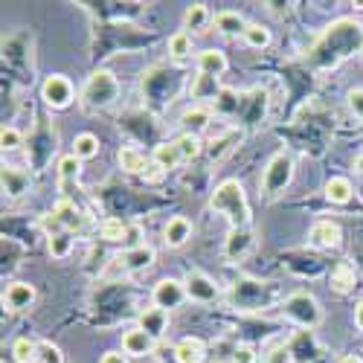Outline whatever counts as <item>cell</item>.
Here are the masks:
<instances>
[{
	"label": "cell",
	"mask_w": 363,
	"mask_h": 363,
	"mask_svg": "<svg viewBox=\"0 0 363 363\" xmlns=\"http://www.w3.org/2000/svg\"><path fill=\"white\" fill-rule=\"evenodd\" d=\"M116 163H119V169H123L125 174H145V169L151 166L148 160H145V155L140 148H134V145H123L116 151Z\"/></svg>",
	"instance_id": "obj_20"
},
{
	"label": "cell",
	"mask_w": 363,
	"mask_h": 363,
	"mask_svg": "<svg viewBox=\"0 0 363 363\" xmlns=\"http://www.w3.org/2000/svg\"><path fill=\"white\" fill-rule=\"evenodd\" d=\"M155 349H157V340L151 337L148 331H143L140 325L123 331V352L128 357H145V354H151Z\"/></svg>",
	"instance_id": "obj_13"
},
{
	"label": "cell",
	"mask_w": 363,
	"mask_h": 363,
	"mask_svg": "<svg viewBox=\"0 0 363 363\" xmlns=\"http://www.w3.org/2000/svg\"><path fill=\"white\" fill-rule=\"evenodd\" d=\"M209 123H213V108H206V105H195L180 116V125L186 128V134H198V137H201V131L209 128Z\"/></svg>",
	"instance_id": "obj_21"
},
{
	"label": "cell",
	"mask_w": 363,
	"mask_h": 363,
	"mask_svg": "<svg viewBox=\"0 0 363 363\" xmlns=\"http://www.w3.org/2000/svg\"><path fill=\"white\" fill-rule=\"evenodd\" d=\"M354 174H360V177H363V155H357V157H354Z\"/></svg>",
	"instance_id": "obj_48"
},
{
	"label": "cell",
	"mask_w": 363,
	"mask_h": 363,
	"mask_svg": "<svg viewBox=\"0 0 363 363\" xmlns=\"http://www.w3.org/2000/svg\"><path fill=\"white\" fill-rule=\"evenodd\" d=\"M99 363H128V354L125 352H105Z\"/></svg>",
	"instance_id": "obj_45"
},
{
	"label": "cell",
	"mask_w": 363,
	"mask_h": 363,
	"mask_svg": "<svg viewBox=\"0 0 363 363\" xmlns=\"http://www.w3.org/2000/svg\"><path fill=\"white\" fill-rule=\"evenodd\" d=\"M47 250H50V256L52 259H58V262H62V259H67L70 253H73V233H55V235H50L47 238Z\"/></svg>",
	"instance_id": "obj_33"
},
{
	"label": "cell",
	"mask_w": 363,
	"mask_h": 363,
	"mask_svg": "<svg viewBox=\"0 0 363 363\" xmlns=\"http://www.w3.org/2000/svg\"><path fill=\"white\" fill-rule=\"evenodd\" d=\"M308 245L314 250H337L343 245V227L337 221H331V218H320L311 224L308 230Z\"/></svg>",
	"instance_id": "obj_9"
},
{
	"label": "cell",
	"mask_w": 363,
	"mask_h": 363,
	"mask_svg": "<svg viewBox=\"0 0 363 363\" xmlns=\"http://www.w3.org/2000/svg\"><path fill=\"white\" fill-rule=\"evenodd\" d=\"M23 145V134L12 125H4V131H0V148H4V155H9V151H18Z\"/></svg>",
	"instance_id": "obj_39"
},
{
	"label": "cell",
	"mask_w": 363,
	"mask_h": 363,
	"mask_svg": "<svg viewBox=\"0 0 363 363\" xmlns=\"http://www.w3.org/2000/svg\"><path fill=\"white\" fill-rule=\"evenodd\" d=\"M172 354H174L177 363H206L209 346L201 337H184V340H177V346L172 349Z\"/></svg>",
	"instance_id": "obj_17"
},
{
	"label": "cell",
	"mask_w": 363,
	"mask_h": 363,
	"mask_svg": "<svg viewBox=\"0 0 363 363\" xmlns=\"http://www.w3.org/2000/svg\"><path fill=\"white\" fill-rule=\"evenodd\" d=\"M151 163H157L160 169L172 172V169H177L180 163H184V157H180V151L172 140V143H157L155 145V151H151Z\"/></svg>",
	"instance_id": "obj_26"
},
{
	"label": "cell",
	"mask_w": 363,
	"mask_h": 363,
	"mask_svg": "<svg viewBox=\"0 0 363 363\" xmlns=\"http://www.w3.org/2000/svg\"><path fill=\"white\" fill-rule=\"evenodd\" d=\"M79 172H82V160L76 155H65L62 160H58V184H62V186L76 184Z\"/></svg>",
	"instance_id": "obj_37"
},
{
	"label": "cell",
	"mask_w": 363,
	"mask_h": 363,
	"mask_svg": "<svg viewBox=\"0 0 363 363\" xmlns=\"http://www.w3.org/2000/svg\"><path fill=\"white\" fill-rule=\"evenodd\" d=\"M166 174H169V172H166V169H160V166H157V163H151V166H148V169H145V174H143V177H145V180H148V184H160V180H163V177H166Z\"/></svg>",
	"instance_id": "obj_44"
},
{
	"label": "cell",
	"mask_w": 363,
	"mask_h": 363,
	"mask_svg": "<svg viewBox=\"0 0 363 363\" xmlns=\"http://www.w3.org/2000/svg\"><path fill=\"white\" fill-rule=\"evenodd\" d=\"M116 99H119V79L105 67L90 73L84 87H82V94H79V105L84 111H105Z\"/></svg>",
	"instance_id": "obj_2"
},
{
	"label": "cell",
	"mask_w": 363,
	"mask_h": 363,
	"mask_svg": "<svg viewBox=\"0 0 363 363\" xmlns=\"http://www.w3.org/2000/svg\"><path fill=\"white\" fill-rule=\"evenodd\" d=\"M99 235L108 245H119V241H125V235H128V224L123 218H105L99 227Z\"/></svg>",
	"instance_id": "obj_34"
},
{
	"label": "cell",
	"mask_w": 363,
	"mask_h": 363,
	"mask_svg": "<svg viewBox=\"0 0 363 363\" xmlns=\"http://www.w3.org/2000/svg\"><path fill=\"white\" fill-rule=\"evenodd\" d=\"M195 67H198V73H203V76L218 79V76H224V73H227L230 62H227V55H224L221 50L209 47V50H201V52L195 55Z\"/></svg>",
	"instance_id": "obj_16"
},
{
	"label": "cell",
	"mask_w": 363,
	"mask_h": 363,
	"mask_svg": "<svg viewBox=\"0 0 363 363\" xmlns=\"http://www.w3.org/2000/svg\"><path fill=\"white\" fill-rule=\"evenodd\" d=\"M264 291H274V285H270V282H259V279H241V282H235V288H233L235 306L241 311H259L262 306H267V302H270L264 296Z\"/></svg>",
	"instance_id": "obj_7"
},
{
	"label": "cell",
	"mask_w": 363,
	"mask_h": 363,
	"mask_svg": "<svg viewBox=\"0 0 363 363\" xmlns=\"http://www.w3.org/2000/svg\"><path fill=\"white\" fill-rule=\"evenodd\" d=\"M189 94H192V99H213V102H216V96L221 94L218 79L198 73V76H195V82H192V87H189Z\"/></svg>",
	"instance_id": "obj_31"
},
{
	"label": "cell",
	"mask_w": 363,
	"mask_h": 363,
	"mask_svg": "<svg viewBox=\"0 0 363 363\" xmlns=\"http://www.w3.org/2000/svg\"><path fill=\"white\" fill-rule=\"evenodd\" d=\"M184 285H186V296L192 302H198V306H213L216 299H221L218 282L209 274H203V270H189L184 277Z\"/></svg>",
	"instance_id": "obj_6"
},
{
	"label": "cell",
	"mask_w": 363,
	"mask_h": 363,
	"mask_svg": "<svg viewBox=\"0 0 363 363\" xmlns=\"http://www.w3.org/2000/svg\"><path fill=\"white\" fill-rule=\"evenodd\" d=\"M241 102H245V96H241L238 90L221 87V94H218L216 102H213V111H216V113H238V111H241Z\"/></svg>",
	"instance_id": "obj_32"
},
{
	"label": "cell",
	"mask_w": 363,
	"mask_h": 363,
	"mask_svg": "<svg viewBox=\"0 0 363 363\" xmlns=\"http://www.w3.org/2000/svg\"><path fill=\"white\" fill-rule=\"evenodd\" d=\"M99 148H102V143H99L96 134L82 131V134H76V140H73V151H70V155H76V157L84 163V160L99 157Z\"/></svg>",
	"instance_id": "obj_27"
},
{
	"label": "cell",
	"mask_w": 363,
	"mask_h": 363,
	"mask_svg": "<svg viewBox=\"0 0 363 363\" xmlns=\"http://www.w3.org/2000/svg\"><path fill=\"white\" fill-rule=\"evenodd\" d=\"M206 23H209V9H206V4H192V6L184 12V29L201 33V29H206Z\"/></svg>",
	"instance_id": "obj_36"
},
{
	"label": "cell",
	"mask_w": 363,
	"mask_h": 363,
	"mask_svg": "<svg viewBox=\"0 0 363 363\" xmlns=\"http://www.w3.org/2000/svg\"><path fill=\"white\" fill-rule=\"evenodd\" d=\"M209 209L216 216L227 218L230 227H253V209H250V201H247V192L241 186V180L235 177H227L213 189L209 195Z\"/></svg>",
	"instance_id": "obj_1"
},
{
	"label": "cell",
	"mask_w": 363,
	"mask_h": 363,
	"mask_svg": "<svg viewBox=\"0 0 363 363\" xmlns=\"http://www.w3.org/2000/svg\"><path fill=\"white\" fill-rule=\"evenodd\" d=\"M354 328H357V331H363V299L354 306Z\"/></svg>",
	"instance_id": "obj_46"
},
{
	"label": "cell",
	"mask_w": 363,
	"mask_h": 363,
	"mask_svg": "<svg viewBox=\"0 0 363 363\" xmlns=\"http://www.w3.org/2000/svg\"><path fill=\"white\" fill-rule=\"evenodd\" d=\"M337 363H363V357H357V354H343Z\"/></svg>",
	"instance_id": "obj_47"
},
{
	"label": "cell",
	"mask_w": 363,
	"mask_h": 363,
	"mask_svg": "<svg viewBox=\"0 0 363 363\" xmlns=\"http://www.w3.org/2000/svg\"><path fill=\"white\" fill-rule=\"evenodd\" d=\"M354 195V186H352V180L343 177V174H335V177H328V184H325V201L328 203H335V206H346Z\"/></svg>",
	"instance_id": "obj_22"
},
{
	"label": "cell",
	"mask_w": 363,
	"mask_h": 363,
	"mask_svg": "<svg viewBox=\"0 0 363 363\" xmlns=\"http://www.w3.org/2000/svg\"><path fill=\"white\" fill-rule=\"evenodd\" d=\"M186 285L180 279H172V277H163L155 291H151V302H155V308H163V311H174L186 302Z\"/></svg>",
	"instance_id": "obj_8"
},
{
	"label": "cell",
	"mask_w": 363,
	"mask_h": 363,
	"mask_svg": "<svg viewBox=\"0 0 363 363\" xmlns=\"http://www.w3.org/2000/svg\"><path fill=\"white\" fill-rule=\"evenodd\" d=\"M33 189V180H29V172L18 169V166H4V192L9 198H21Z\"/></svg>",
	"instance_id": "obj_19"
},
{
	"label": "cell",
	"mask_w": 363,
	"mask_h": 363,
	"mask_svg": "<svg viewBox=\"0 0 363 363\" xmlns=\"http://www.w3.org/2000/svg\"><path fill=\"white\" fill-rule=\"evenodd\" d=\"M155 247L151 245H134V247H128L125 250V256H123V262H125V267L128 270H148L151 264H155Z\"/></svg>",
	"instance_id": "obj_25"
},
{
	"label": "cell",
	"mask_w": 363,
	"mask_h": 363,
	"mask_svg": "<svg viewBox=\"0 0 363 363\" xmlns=\"http://www.w3.org/2000/svg\"><path fill=\"white\" fill-rule=\"evenodd\" d=\"M328 285H331V291L340 294V296L354 294V288H357V267L352 262H337L335 267H331V274H328Z\"/></svg>",
	"instance_id": "obj_14"
},
{
	"label": "cell",
	"mask_w": 363,
	"mask_h": 363,
	"mask_svg": "<svg viewBox=\"0 0 363 363\" xmlns=\"http://www.w3.org/2000/svg\"><path fill=\"white\" fill-rule=\"evenodd\" d=\"M41 99H44V105L52 108V111H65V108H70V105L76 102V87H73V82H70L67 76L52 73V76H47L44 84H41Z\"/></svg>",
	"instance_id": "obj_5"
},
{
	"label": "cell",
	"mask_w": 363,
	"mask_h": 363,
	"mask_svg": "<svg viewBox=\"0 0 363 363\" xmlns=\"http://www.w3.org/2000/svg\"><path fill=\"white\" fill-rule=\"evenodd\" d=\"M294 180V155L285 148H279L274 157H270L259 174V195L264 198H277L282 195Z\"/></svg>",
	"instance_id": "obj_3"
},
{
	"label": "cell",
	"mask_w": 363,
	"mask_h": 363,
	"mask_svg": "<svg viewBox=\"0 0 363 363\" xmlns=\"http://www.w3.org/2000/svg\"><path fill=\"white\" fill-rule=\"evenodd\" d=\"M235 346L238 343H227V340H218V343H213V357H216V363H233V354H235Z\"/></svg>",
	"instance_id": "obj_41"
},
{
	"label": "cell",
	"mask_w": 363,
	"mask_h": 363,
	"mask_svg": "<svg viewBox=\"0 0 363 363\" xmlns=\"http://www.w3.org/2000/svg\"><path fill=\"white\" fill-rule=\"evenodd\" d=\"M241 137H245V134H241L238 128H227L221 137H213V140H209V145H206V151H209V163H221L227 155H230V151L241 143Z\"/></svg>",
	"instance_id": "obj_18"
},
{
	"label": "cell",
	"mask_w": 363,
	"mask_h": 363,
	"mask_svg": "<svg viewBox=\"0 0 363 363\" xmlns=\"http://www.w3.org/2000/svg\"><path fill=\"white\" fill-rule=\"evenodd\" d=\"M52 216L58 218V224H62L67 233H82V230H87V216L82 213V209H79L73 201H67V198H62V201L55 203Z\"/></svg>",
	"instance_id": "obj_15"
},
{
	"label": "cell",
	"mask_w": 363,
	"mask_h": 363,
	"mask_svg": "<svg viewBox=\"0 0 363 363\" xmlns=\"http://www.w3.org/2000/svg\"><path fill=\"white\" fill-rule=\"evenodd\" d=\"M282 314H285L291 323H296L299 328H306V331H311V328H317V325L323 323V308H320L317 296L308 294V291H294V294H288V296L282 299Z\"/></svg>",
	"instance_id": "obj_4"
},
{
	"label": "cell",
	"mask_w": 363,
	"mask_h": 363,
	"mask_svg": "<svg viewBox=\"0 0 363 363\" xmlns=\"http://www.w3.org/2000/svg\"><path fill=\"white\" fill-rule=\"evenodd\" d=\"M35 285H29V282H12L6 291H4V308L9 314H23L35 306Z\"/></svg>",
	"instance_id": "obj_11"
},
{
	"label": "cell",
	"mask_w": 363,
	"mask_h": 363,
	"mask_svg": "<svg viewBox=\"0 0 363 363\" xmlns=\"http://www.w3.org/2000/svg\"><path fill=\"white\" fill-rule=\"evenodd\" d=\"M264 363H294V349L285 346V343L267 349V352H264Z\"/></svg>",
	"instance_id": "obj_40"
},
{
	"label": "cell",
	"mask_w": 363,
	"mask_h": 363,
	"mask_svg": "<svg viewBox=\"0 0 363 363\" xmlns=\"http://www.w3.org/2000/svg\"><path fill=\"white\" fill-rule=\"evenodd\" d=\"M192 50H195V41H192V35L186 33V29H180V33H174L169 38V55L174 58V62H186V58L192 55Z\"/></svg>",
	"instance_id": "obj_28"
},
{
	"label": "cell",
	"mask_w": 363,
	"mask_h": 363,
	"mask_svg": "<svg viewBox=\"0 0 363 363\" xmlns=\"http://www.w3.org/2000/svg\"><path fill=\"white\" fill-rule=\"evenodd\" d=\"M241 41H245L250 50H267L270 41H274V35H270V29L264 23H247L245 35H241Z\"/></svg>",
	"instance_id": "obj_29"
},
{
	"label": "cell",
	"mask_w": 363,
	"mask_h": 363,
	"mask_svg": "<svg viewBox=\"0 0 363 363\" xmlns=\"http://www.w3.org/2000/svg\"><path fill=\"white\" fill-rule=\"evenodd\" d=\"M140 328L148 331L155 340H160L169 331V311H163V308H145L140 314Z\"/></svg>",
	"instance_id": "obj_23"
},
{
	"label": "cell",
	"mask_w": 363,
	"mask_h": 363,
	"mask_svg": "<svg viewBox=\"0 0 363 363\" xmlns=\"http://www.w3.org/2000/svg\"><path fill=\"white\" fill-rule=\"evenodd\" d=\"M349 111L354 113V116H360L363 119V87H354V90H349Z\"/></svg>",
	"instance_id": "obj_43"
},
{
	"label": "cell",
	"mask_w": 363,
	"mask_h": 363,
	"mask_svg": "<svg viewBox=\"0 0 363 363\" xmlns=\"http://www.w3.org/2000/svg\"><path fill=\"white\" fill-rule=\"evenodd\" d=\"M174 145H177V151H180V157H184V163H192V160H198L201 155H203V143H201V137L198 134H180L177 140H174Z\"/></svg>",
	"instance_id": "obj_30"
},
{
	"label": "cell",
	"mask_w": 363,
	"mask_h": 363,
	"mask_svg": "<svg viewBox=\"0 0 363 363\" xmlns=\"http://www.w3.org/2000/svg\"><path fill=\"white\" fill-rule=\"evenodd\" d=\"M256 360H259V354H256V349H253L250 343H238V346H235L233 363H256Z\"/></svg>",
	"instance_id": "obj_42"
},
{
	"label": "cell",
	"mask_w": 363,
	"mask_h": 363,
	"mask_svg": "<svg viewBox=\"0 0 363 363\" xmlns=\"http://www.w3.org/2000/svg\"><path fill=\"white\" fill-rule=\"evenodd\" d=\"M12 360L15 363H38V343L29 337H18L12 343Z\"/></svg>",
	"instance_id": "obj_35"
},
{
	"label": "cell",
	"mask_w": 363,
	"mask_h": 363,
	"mask_svg": "<svg viewBox=\"0 0 363 363\" xmlns=\"http://www.w3.org/2000/svg\"><path fill=\"white\" fill-rule=\"evenodd\" d=\"M38 363H65L62 346H55L52 340H38Z\"/></svg>",
	"instance_id": "obj_38"
},
{
	"label": "cell",
	"mask_w": 363,
	"mask_h": 363,
	"mask_svg": "<svg viewBox=\"0 0 363 363\" xmlns=\"http://www.w3.org/2000/svg\"><path fill=\"white\" fill-rule=\"evenodd\" d=\"M253 247H256L253 227H230L227 241H224V259L227 262H241Z\"/></svg>",
	"instance_id": "obj_10"
},
{
	"label": "cell",
	"mask_w": 363,
	"mask_h": 363,
	"mask_svg": "<svg viewBox=\"0 0 363 363\" xmlns=\"http://www.w3.org/2000/svg\"><path fill=\"white\" fill-rule=\"evenodd\" d=\"M192 233H195V227H192V221L186 216H172L166 221V227H163V245L169 250H180L184 245H189Z\"/></svg>",
	"instance_id": "obj_12"
},
{
	"label": "cell",
	"mask_w": 363,
	"mask_h": 363,
	"mask_svg": "<svg viewBox=\"0 0 363 363\" xmlns=\"http://www.w3.org/2000/svg\"><path fill=\"white\" fill-rule=\"evenodd\" d=\"M213 23H216V29H218L221 35H245V29H247L245 15H241V12H230V9L218 12L213 18Z\"/></svg>",
	"instance_id": "obj_24"
}]
</instances>
